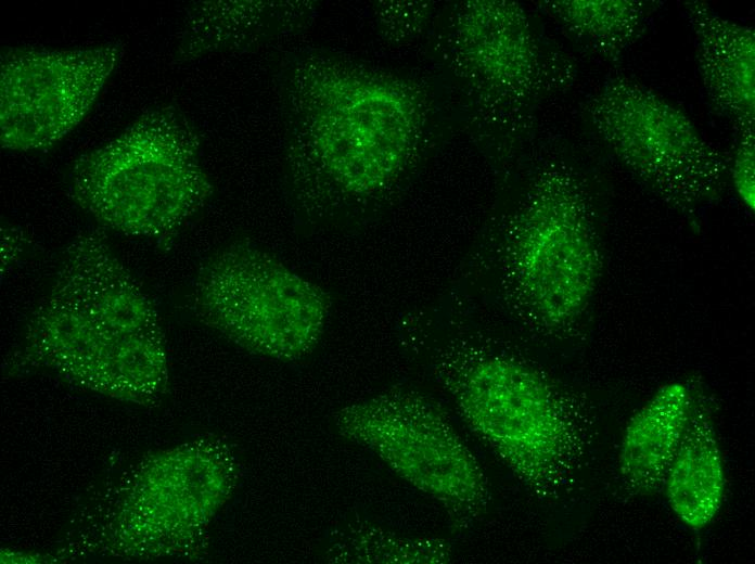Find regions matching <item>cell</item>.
Returning <instances> with one entry per match:
<instances>
[{"mask_svg":"<svg viewBox=\"0 0 755 564\" xmlns=\"http://www.w3.org/2000/svg\"><path fill=\"white\" fill-rule=\"evenodd\" d=\"M276 90L284 196L298 229L341 228L396 200L421 144L423 104L412 82L306 47L281 59Z\"/></svg>","mask_w":755,"mask_h":564,"instance_id":"obj_1","label":"cell"},{"mask_svg":"<svg viewBox=\"0 0 755 564\" xmlns=\"http://www.w3.org/2000/svg\"><path fill=\"white\" fill-rule=\"evenodd\" d=\"M29 244L30 242L23 230L8 222H2L1 267L3 270L1 272H5L14 265Z\"/></svg>","mask_w":755,"mask_h":564,"instance_id":"obj_19","label":"cell"},{"mask_svg":"<svg viewBox=\"0 0 755 564\" xmlns=\"http://www.w3.org/2000/svg\"><path fill=\"white\" fill-rule=\"evenodd\" d=\"M427 4L381 1L374 5L379 29L389 41H401L419 31L426 17Z\"/></svg>","mask_w":755,"mask_h":564,"instance_id":"obj_17","label":"cell"},{"mask_svg":"<svg viewBox=\"0 0 755 564\" xmlns=\"http://www.w3.org/2000/svg\"><path fill=\"white\" fill-rule=\"evenodd\" d=\"M337 426L437 502L455 530L468 531L486 515L488 478L443 406L425 392L392 386L341 410Z\"/></svg>","mask_w":755,"mask_h":564,"instance_id":"obj_6","label":"cell"},{"mask_svg":"<svg viewBox=\"0 0 755 564\" xmlns=\"http://www.w3.org/2000/svg\"><path fill=\"white\" fill-rule=\"evenodd\" d=\"M707 394L700 386L663 490L676 516L692 529L706 527L725 498L724 460Z\"/></svg>","mask_w":755,"mask_h":564,"instance_id":"obj_14","label":"cell"},{"mask_svg":"<svg viewBox=\"0 0 755 564\" xmlns=\"http://www.w3.org/2000/svg\"><path fill=\"white\" fill-rule=\"evenodd\" d=\"M400 335L409 357L527 490L556 501L574 489L591 428L575 392L439 298L408 312Z\"/></svg>","mask_w":755,"mask_h":564,"instance_id":"obj_2","label":"cell"},{"mask_svg":"<svg viewBox=\"0 0 755 564\" xmlns=\"http://www.w3.org/2000/svg\"><path fill=\"white\" fill-rule=\"evenodd\" d=\"M124 43L74 49L5 47L0 54V142L49 150L88 116L120 63Z\"/></svg>","mask_w":755,"mask_h":564,"instance_id":"obj_9","label":"cell"},{"mask_svg":"<svg viewBox=\"0 0 755 564\" xmlns=\"http://www.w3.org/2000/svg\"><path fill=\"white\" fill-rule=\"evenodd\" d=\"M34 368L116 399L149 403L163 396L168 369L159 319L121 261L61 258L7 364L12 373Z\"/></svg>","mask_w":755,"mask_h":564,"instance_id":"obj_4","label":"cell"},{"mask_svg":"<svg viewBox=\"0 0 755 564\" xmlns=\"http://www.w3.org/2000/svg\"><path fill=\"white\" fill-rule=\"evenodd\" d=\"M192 300L197 317L236 345L290 361L315 347L331 308L323 289L246 240L204 261Z\"/></svg>","mask_w":755,"mask_h":564,"instance_id":"obj_7","label":"cell"},{"mask_svg":"<svg viewBox=\"0 0 755 564\" xmlns=\"http://www.w3.org/2000/svg\"><path fill=\"white\" fill-rule=\"evenodd\" d=\"M452 54L461 72L496 103L521 108L551 82L529 18L517 2L462 3L452 21Z\"/></svg>","mask_w":755,"mask_h":564,"instance_id":"obj_10","label":"cell"},{"mask_svg":"<svg viewBox=\"0 0 755 564\" xmlns=\"http://www.w3.org/2000/svg\"><path fill=\"white\" fill-rule=\"evenodd\" d=\"M201 143L180 108H150L75 159L69 196L103 228L167 247L214 192Z\"/></svg>","mask_w":755,"mask_h":564,"instance_id":"obj_5","label":"cell"},{"mask_svg":"<svg viewBox=\"0 0 755 564\" xmlns=\"http://www.w3.org/2000/svg\"><path fill=\"white\" fill-rule=\"evenodd\" d=\"M587 195L568 166L542 167L497 231H489L459 265L439 297L481 322L502 315L540 336L568 337L600 277V245Z\"/></svg>","mask_w":755,"mask_h":564,"instance_id":"obj_3","label":"cell"},{"mask_svg":"<svg viewBox=\"0 0 755 564\" xmlns=\"http://www.w3.org/2000/svg\"><path fill=\"white\" fill-rule=\"evenodd\" d=\"M754 165L755 132L741 133L733 151L730 176L738 196L752 213L755 207Z\"/></svg>","mask_w":755,"mask_h":564,"instance_id":"obj_18","label":"cell"},{"mask_svg":"<svg viewBox=\"0 0 755 564\" xmlns=\"http://www.w3.org/2000/svg\"><path fill=\"white\" fill-rule=\"evenodd\" d=\"M699 75L719 114L739 134L755 132V31L702 1L684 3Z\"/></svg>","mask_w":755,"mask_h":564,"instance_id":"obj_12","label":"cell"},{"mask_svg":"<svg viewBox=\"0 0 755 564\" xmlns=\"http://www.w3.org/2000/svg\"><path fill=\"white\" fill-rule=\"evenodd\" d=\"M542 7L596 54L618 61L642 36L653 4L640 0L542 1Z\"/></svg>","mask_w":755,"mask_h":564,"instance_id":"obj_15","label":"cell"},{"mask_svg":"<svg viewBox=\"0 0 755 564\" xmlns=\"http://www.w3.org/2000/svg\"><path fill=\"white\" fill-rule=\"evenodd\" d=\"M318 1L212 0L192 2L184 14L174 59L184 63L217 53L248 52L308 29Z\"/></svg>","mask_w":755,"mask_h":564,"instance_id":"obj_11","label":"cell"},{"mask_svg":"<svg viewBox=\"0 0 755 564\" xmlns=\"http://www.w3.org/2000/svg\"><path fill=\"white\" fill-rule=\"evenodd\" d=\"M343 536L341 562L446 564L453 559L452 544L444 538L408 537L373 524H358Z\"/></svg>","mask_w":755,"mask_h":564,"instance_id":"obj_16","label":"cell"},{"mask_svg":"<svg viewBox=\"0 0 755 564\" xmlns=\"http://www.w3.org/2000/svg\"><path fill=\"white\" fill-rule=\"evenodd\" d=\"M700 386L682 381L664 384L629 420L618 452V471L632 493L650 496L663 490Z\"/></svg>","mask_w":755,"mask_h":564,"instance_id":"obj_13","label":"cell"},{"mask_svg":"<svg viewBox=\"0 0 755 564\" xmlns=\"http://www.w3.org/2000/svg\"><path fill=\"white\" fill-rule=\"evenodd\" d=\"M584 112L594 136L673 209L694 217L720 196L728 172L724 157L682 111L650 88L610 78Z\"/></svg>","mask_w":755,"mask_h":564,"instance_id":"obj_8","label":"cell"}]
</instances>
